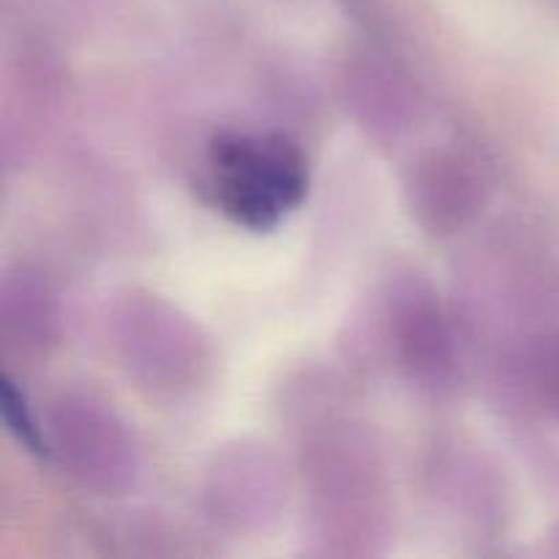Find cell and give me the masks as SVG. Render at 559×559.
I'll use <instances>...</instances> for the list:
<instances>
[{
  "mask_svg": "<svg viewBox=\"0 0 559 559\" xmlns=\"http://www.w3.org/2000/svg\"><path fill=\"white\" fill-rule=\"evenodd\" d=\"M207 162L222 213L254 233L276 227L309 189L304 153L282 134L222 131L207 145Z\"/></svg>",
  "mask_w": 559,
  "mask_h": 559,
  "instance_id": "6da1fadb",
  "label": "cell"
},
{
  "mask_svg": "<svg viewBox=\"0 0 559 559\" xmlns=\"http://www.w3.org/2000/svg\"><path fill=\"white\" fill-rule=\"evenodd\" d=\"M115 344L129 374L153 393L194 391L207 369V347L189 317L156 295H129L115 317Z\"/></svg>",
  "mask_w": 559,
  "mask_h": 559,
  "instance_id": "7a4b0ae2",
  "label": "cell"
},
{
  "mask_svg": "<svg viewBox=\"0 0 559 559\" xmlns=\"http://www.w3.org/2000/svg\"><path fill=\"white\" fill-rule=\"evenodd\" d=\"M47 451L85 489L118 495L134 486L140 473L134 437L109 404L82 393H69L52 404Z\"/></svg>",
  "mask_w": 559,
  "mask_h": 559,
  "instance_id": "3957f363",
  "label": "cell"
},
{
  "mask_svg": "<svg viewBox=\"0 0 559 559\" xmlns=\"http://www.w3.org/2000/svg\"><path fill=\"white\" fill-rule=\"evenodd\" d=\"M391 344L409 380L429 391L451 388L456 344L440 300L424 284H409L391 304Z\"/></svg>",
  "mask_w": 559,
  "mask_h": 559,
  "instance_id": "277c9868",
  "label": "cell"
},
{
  "mask_svg": "<svg viewBox=\"0 0 559 559\" xmlns=\"http://www.w3.org/2000/svg\"><path fill=\"white\" fill-rule=\"evenodd\" d=\"M407 197L426 229L451 235L484 207L486 178L464 153L431 151L409 169Z\"/></svg>",
  "mask_w": 559,
  "mask_h": 559,
  "instance_id": "5b68a950",
  "label": "cell"
},
{
  "mask_svg": "<svg viewBox=\"0 0 559 559\" xmlns=\"http://www.w3.org/2000/svg\"><path fill=\"white\" fill-rule=\"evenodd\" d=\"M207 502L216 522L229 527H265L282 508L284 484L267 448L238 445L216 456L207 484Z\"/></svg>",
  "mask_w": 559,
  "mask_h": 559,
  "instance_id": "8992f818",
  "label": "cell"
},
{
  "mask_svg": "<svg viewBox=\"0 0 559 559\" xmlns=\"http://www.w3.org/2000/svg\"><path fill=\"white\" fill-rule=\"evenodd\" d=\"M55 295L31 273H16L3 284V333L5 342L25 353L49 347L58 336Z\"/></svg>",
  "mask_w": 559,
  "mask_h": 559,
  "instance_id": "52a82bcc",
  "label": "cell"
},
{
  "mask_svg": "<svg viewBox=\"0 0 559 559\" xmlns=\"http://www.w3.org/2000/svg\"><path fill=\"white\" fill-rule=\"evenodd\" d=\"M364 87L355 93V104L360 107V118L366 120V126H374L377 129H393L396 131L402 126L404 112H407V102H404L402 91L396 87V76L382 74L377 69H366L360 74Z\"/></svg>",
  "mask_w": 559,
  "mask_h": 559,
  "instance_id": "ba28073f",
  "label": "cell"
},
{
  "mask_svg": "<svg viewBox=\"0 0 559 559\" xmlns=\"http://www.w3.org/2000/svg\"><path fill=\"white\" fill-rule=\"evenodd\" d=\"M0 404H3L5 426L16 437V442L25 445L31 453H36V456H49L44 426L38 424L25 393L16 388V382L9 374L3 377V385H0Z\"/></svg>",
  "mask_w": 559,
  "mask_h": 559,
  "instance_id": "9c48e42d",
  "label": "cell"
},
{
  "mask_svg": "<svg viewBox=\"0 0 559 559\" xmlns=\"http://www.w3.org/2000/svg\"><path fill=\"white\" fill-rule=\"evenodd\" d=\"M530 380L540 402L559 415V331L546 333L530 349Z\"/></svg>",
  "mask_w": 559,
  "mask_h": 559,
  "instance_id": "30bf717a",
  "label": "cell"
}]
</instances>
